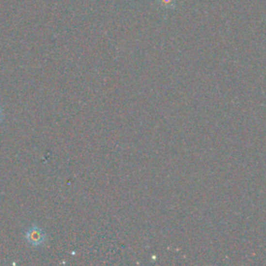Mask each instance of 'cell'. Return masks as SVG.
<instances>
[{"label": "cell", "instance_id": "6da1fadb", "mask_svg": "<svg viewBox=\"0 0 266 266\" xmlns=\"http://www.w3.org/2000/svg\"><path fill=\"white\" fill-rule=\"evenodd\" d=\"M25 238L32 247H41L46 242L47 235L41 227L32 225L26 230Z\"/></svg>", "mask_w": 266, "mask_h": 266}, {"label": "cell", "instance_id": "7a4b0ae2", "mask_svg": "<svg viewBox=\"0 0 266 266\" xmlns=\"http://www.w3.org/2000/svg\"><path fill=\"white\" fill-rule=\"evenodd\" d=\"M3 121V111H2V109L1 106H0V123Z\"/></svg>", "mask_w": 266, "mask_h": 266}]
</instances>
